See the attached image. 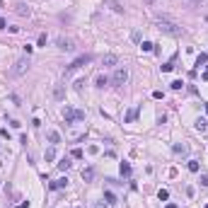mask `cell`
I'll return each mask as SVG.
<instances>
[{"instance_id": "obj_1", "label": "cell", "mask_w": 208, "mask_h": 208, "mask_svg": "<svg viewBox=\"0 0 208 208\" xmlns=\"http://www.w3.org/2000/svg\"><path fill=\"white\" fill-rule=\"evenodd\" d=\"M157 29L165 32V34H170V36H179L181 34V27H179V24H174L172 19H165V17L157 19Z\"/></svg>"}, {"instance_id": "obj_2", "label": "cell", "mask_w": 208, "mask_h": 208, "mask_svg": "<svg viewBox=\"0 0 208 208\" xmlns=\"http://www.w3.org/2000/svg\"><path fill=\"white\" fill-rule=\"evenodd\" d=\"M63 116L68 124H75V121H82L85 119V111H78V109H70V107H65L63 109Z\"/></svg>"}, {"instance_id": "obj_3", "label": "cell", "mask_w": 208, "mask_h": 208, "mask_svg": "<svg viewBox=\"0 0 208 208\" xmlns=\"http://www.w3.org/2000/svg\"><path fill=\"white\" fill-rule=\"evenodd\" d=\"M111 82H114L116 87L126 85V82H128V70H126V68H116V70H114V78H111Z\"/></svg>"}, {"instance_id": "obj_4", "label": "cell", "mask_w": 208, "mask_h": 208, "mask_svg": "<svg viewBox=\"0 0 208 208\" xmlns=\"http://www.w3.org/2000/svg\"><path fill=\"white\" fill-rule=\"evenodd\" d=\"M27 70H29V58L24 56V58H19L17 63H15V68H12V75H15V78H19V75H24Z\"/></svg>"}, {"instance_id": "obj_5", "label": "cell", "mask_w": 208, "mask_h": 208, "mask_svg": "<svg viewBox=\"0 0 208 208\" xmlns=\"http://www.w3.org/2000/svg\"><path fill=\"white\" fill-rule=\"evenodd\" d=\"M87 63H92V56H90V53L78 56V58H75V61L68 65V73H70V70H78V68H82V65H87Z\"/></svg>"}, {"instance_id": "obj_6", "label": "cell", "mask_w": 208, "mask_h": 208, "mask_svg": "<svg viewBox=\"0 0 208 208\" xmlns=\"http://www.w3.org/2000/svg\"><path fill=\"white\" fill-rule=\"evenodd\" d=\"M58 48H61V51H73V48H75V46H73V39L61 36V39H58Z\"/></svg>"}, {"instance_id": "obj_7", "label": "cell", "mask_w": 208, "mask_h": 208, "mask_svg": "<svg viewBox=\"0 0 208 208\" xmlns=\"http://www.w3.org/2000/svg\"><path fill=\"white\" fill-rule=\"evenodd\" d=\"M65 186H68V179H56V181H51V184H48V189L51 191H58V189H65Z\"/></svg>"}, {"instance_id": "obj_8", "label": "cell", "mask_w": 208, "mask_h": 208, "mask_svg": "<svg viewBox=\"0 0 208 208\" xmlns=\"http://www.w3.org/2000/svg\"><path fill=\"white\" fill-rule=\"evenodd\" d=\"M104 5H109L114 12H124V5H121L119 0H104Z\"/></svg>"}, {"instance_id": "obj_9", "label": "cell", "mask_w": 208, "mask_h": 208, "mask_svg": "<svg viewBox=\"0 0 208 208\" xmlns=\"http://www.w3.org/2000/svg\"><path fill=\"white\" fill-rule=\"evenodd\" d=\"M116 63H119V58L114 53H107L104 58H102V65H116Z\"/></svg>"}, {"instance_id": "obj_10", "label": "cell", "mask_w": 208, "mask_h": 208, "mask_svg": "<svg viewBox=\"0 0 208 208\" xmlns=\"http://www.w3.org/2000/svg\"><path fill=\"white\" fill-rule=\"evenodd\" d=\"M53 97H56V99H63V97H65V90H63V85H56V90H53Z\"/></svg>"}, {"instance_id": "obj_11", "label": "cell", "mask_w": 208, "mask_h": 208, "mask_svg": "<svg viewBox=\"0 0 208 208\" xmlns=\"http://www.w3.org/2000/svg\"><path fill=\"white\" fill-rule=\"evenodd\" d=\"M208 63V53H199V56H196V65H199V68H201V65H206Z\"/></svg>"}, {"instance_id": "obj_12", "label": "cell", "mask_w": 208, "mask_h": 208, "mask_svg": "<svg viewBox=\"0 0 208 208\" xmlns=\"http://www.w3.org/2000/svg\"><path fill=\"white\" fill-rule=\"evenodd\" d=\"M48 140H51V143H61V136H58V131H48Z\"/></svg>"}, {"instance_id": "obj_13", "label": "cell", "mask_w": 208, "mask_h": 208, "mask_svg": "<svg viewBox=\"0 0 208 208\" xmlns=\"http://www.w3.org/2000/svg\"><path fill=\"white\" fill-rule=\"evenodd\" d=\"M92 177H94V170H92V167H87V170H82V179H85V181H90Z\"/></svg>"}, {"instance_id": "obj_14", "label": "cell", "mask_w": 208, "mask_h": 208, "mask_svg": "<svg viewBox=\"0 0 208 208\" xmlns=\"http://www.w3.org/2000/svg\"><path fill=\"white\" fill-rule=\"evenodd\" d=\"M17 15H27L29 17V8L24 5V3H17Z\"/></svg>"}, {"instance_id": "obj_15", "label": "cell", "mask_w": 208, "mask_h": 208, "mask_svg": "<svg viewBox=\"0 0 208 208\" xmlns=\"http://www.w3.org/2000/svg\"><path fill=\"white\" fill-rule=\"evenodd\" d=\"M196 128H199L201 133H203V131H208V121H206V119H199V121H196Z\"/></svg>"}, {"instance_id": "obj_16", "label": "cell", "mask_w": 208, "mask_h": 208, "mask_svg": "<svg viewBox=\"0 0 208 208\" xmlns=\"http://www.w3.org/2000/svg\"><path fill=\"white\" fill-rule=\"evenodd\" d=\"M157 199H160V201H167V199H170V191H167V189H160V191H157Z\"/></svg>"}, {"instance_id": "obj_17", "label": "cell", "mask_w": 208, "mask_h": 208, "mask_svg": "<svg viewBox=\"0 0 208 208\" xmlns=\"http://www.w3.org/2000/svg\"><path fill=\"white\" fill-rule=\"evenodd\" d=\"M68 167H70V160H68V157H63V160H61V162H58V170H68Z\"/></svg>"}, {"instance_id": "obj_18", "label": "cell", "mask_w": 208, "mask_h": 208, "mask_svg": "<svg viewBox=\"0 0 208 208\" xmlns=\"http://www.w3.org/2000/svg\"><path fill=\"white\" fill-rule=\"evenodd\" d=\"M104 85H109V78L107 75H99L97 78V87H104Z\"/></svg>"}, {"instance_id": "obj_19", "label": "cell", "mask_w": 208, "mask_h": 208, "mask_svg": "<svg viewBox=\"0 0 208 208\" xmlns=\"http://www.w3.org/2000/svg\"><path fill=\"white\" fill-rule=\"evenodd\" d=\"M121 174H124V177L131 174V165H128V162H121Z\"/></svg>"}, {"instance_id": "obj_20", "label": "cell", "mask_w": 208, "mask_h": 208, "mask_svg": "<svg viewBox=\"0 0 208 208\" xmlns=\"http://www.w3.org/2000/svg\"><path fill=\"white\" fill-rule=\"evenodd\" d=\"M186 167H189V172H199V162H196V160H189Z\"/></svg>"}, {"instance_id": "obj_21", "label": "cell", "mask_w": 208, "mask_h": 208, "mask_svg": "<svg viewBox=\"0 0 208 208\" xmlns=\"http://www.w3.org/2000/svg\"><path fill=\"white\" fill-rule=\"evenodd\" d=\"M104 199H107V203H116V196L111 191H104Z\"/></svg>"}, {"instance_id": "obj_22", "label": "cell", "mask_w": 208, "mask_h": 208, "mask_svg": "<svg viewBox=\"0 0 208 208\" xmlns=\"http://www.w3.org/2000/svg\"><path fill=\"white\" fill-rule=\"evenodd\" d=\"M136 116H138V109H131L126 114V121H136Z\"/></svg>"}, {"instance_id": "obj_23", "label": "cell", "mask_w": 208, "mask_h": 208, "mask_svg": "<svg viewBox=\"0 0 208 208\" xmlns=\"http://www.w3.org/2000/svg\"><path fill=\"white\" fill-rule=\"evenodd\" d=\"M56 157V148H48V150H46V160H48V162H51V160H53Z\"/></svg>"}, {"instance_id": "obj_24", "label": "cell", "mask_w": 208, "mask_h": 208, "mask_svg": "<svg viewBox=\"0 0 208 208\" xmlns=\"http://www.w3.org/2000/svg\"><path fill=\"white\" fill-rule=\"evenodd\" d=\"M153 41H143V44H140V48H143V51H153Z\"/></svg>"}, {"instance_id": "obj_25", "label": "cell", "mask_w": 208, "mask_h": 208, "mask_svg": "<svg viewBox=\"0 0 208 208\" xmlns=\"http://www.w3.org/2000/svg\"><path fill=\"white\" fill-rule=\"evenodd\" d=\"M73 157H75V160H80V157H82V150H80V148H75V150H73Z\"/></svg>"}, {"instance_id": "obj_26", "label": "cell", "mask_w": 208, "mask_h": 208, "mask_svg": "<svg viewBox=\"0 0 208 208\" xmlns=\"http://www.w3.org/2000/svg\"><path fill=\"white\" fill-rule=\"evenodd\" d=\"M181 85H184L181 80H174V82H172V90H181Z\"/></svg>"}, {"instance_id": "obj_27", "label": "cell", "mask_w": 208, "mask_h": 208, "mask_svg": "<svg viewBox=\"0 0 208 208\" xmlns=\"http://www.w3.org/2000/svg\"><path fill=\"white\" fill-rule=\"evenodd\" d=\"M174 153H186V145H174Z\"/></svg>"}, {"instance_id": "obj_28", "label": "cell", "mask_w": 208, "mask_h": 208, "mask_svg": "<svg viewBox=\"0 0 208 208\" xmlns=\"http://www.w3.org/2000/svg\"><path fill=\"white\" fill-rule=\"evenodd\" d=\"M201 186H208V174H201Z\"/></svg>"}, {"instance_id": "obj_29", "label": "cell", "mask_w": 208, "mask_h": 208, "mask_svg": "<svg viewBox=\"0 0 208 208\" xmlns=\"http://www.w3.org/2000/svg\"><path fill=\"white\" fill-rule=\"evenodd\" d=\"M172 68H174L172 63H165V65H162V73H170V70H172Z\"/></svg>"}, {"instance_id": "obj_30", "label": "cell", "mask_w": 208, "mask_h": 208, "mask_svg": "<svg viewBox=\"0 0 208 208\" xmlns=\"http://www.w3.org/2000/svg\"><path fill=\"white\" fill-rule=\"evenodd\" d=\"M17 208H29V201H24V203H19Z\"/></svg>"}, {"instance_id": "obj_31", "label": "cell", "mask_w": 208, "mask_h": 208, "mask_svg": "<svg viewBox=\"0 0 208 208\" xmlns=\"http://www.w3.org/2000/svg\"><path fill=\"white\" fill-rule=\"evenodd\" d=\"M0 29H5V19L0 17Z\"/></svg>"}, {"instance_id": "obj_32", "label": "cell", "mask_w": 208, "mask_h": 208, "mask_svg": "<svg viewBox=\"0 0 208 208\" xmlns=\"http://www.w3.org/2000/svg\"><path fill=\"white\" fill-rule=\"evenodd\" d=\"M165 208H177V206H174V203H167V206H165Z\"/></svg>"}, {"instance_id": "obj_33", "label": "cell", "mask_w": 208, "mask_h": 208, "mask_svg": "<svg viewBox=\"0 0 208 208\" xmlns=\"http://www.w3.org/2000/svg\"><path fill=\"white\" fill-rule=\"evenodd\" d=\"M206 111H208V102H206Z\"/></svg>"}, {"instance_id": "obj_34", "label": "cell", "mask_w": 208, "mask_h": 208, "mask_svg": "<svg viewBox=\"0 0 208 208\" xmlns=\"http://www.w3.org/2000/svg\"><path fill=\"white\" fill-rule=\"evenodd\" d=\"M191 3H199V0H191Z\"/></svg>"}, {"instance_id": "obj_35", "label": "cell", "mask_w": 208, "mask_h": 208, "mask_svg": "<svg viewBox=\"0 0 208 208\" xmlns=\"http://www.w3.org/2000/svg\"><path fill=\"white\" fill-rule=\"evenodd\" d=\"M206 208H208V206H206Z\"/></svg>"}]
</instances>
